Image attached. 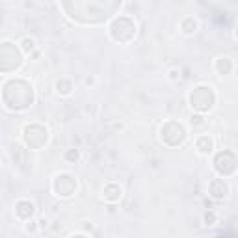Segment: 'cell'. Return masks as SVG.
<instances>
[{"mask_svg":"<svg viewBox=\"0 0 238 238\" xmlns=\"http://www.w3.org/2000/svg\"><path fill=\"white\" fill-rule=\"evenodd\" d=\"M199 151H201V152H210V151H212V139L201 138V139H199Z\"/></svg>","mask_w":238,"mask_h":238,"instance_id":"obj_1","label":"cell"},{"mask_svg":"<svg viewBox=\"0 0 238 238\" xmlns=\"http://www.w3.org/2000/svg\"><path fill=\"white\" fill-rule=\"evenodd\" d=\"M214 212H210V214H205V221H206V225H209V221H214Z\"/></svg>","mask_w":238,"mask_h":238,"instance_id":"obj_2","label":"cell"}]
</instances>
